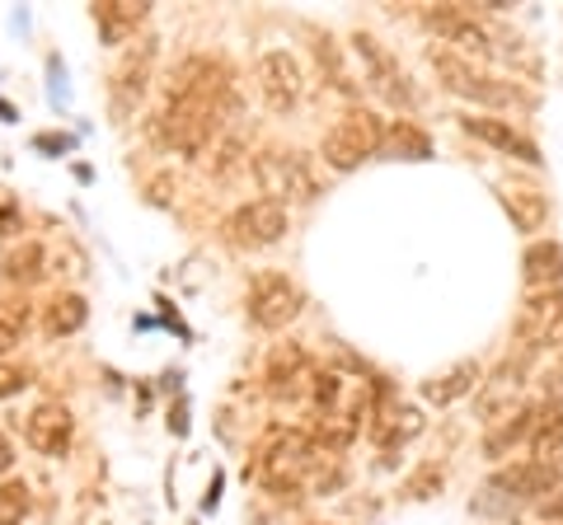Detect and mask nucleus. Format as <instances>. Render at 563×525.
Segmentation results:
<instances>
[{"instance_id":"nucleus-28","label":"nucleus","mask_w":563,"mask_h":525,"mask_svg":"<svg viewBox=\"0 0 563 525\" xmlns=\"http://www.w3.org/2000/svg\"><path fill=\"white\" fill-rule=\"evenodd\" d=\"M29 506H33V498H29L24 479H5V483H0V525H20L29 516Z\"/></svg>"},{"instance_id":"nucleus-1","label":"nucleus","mask_w":563,"mask_h":525,"mask_svg":"<svg viewBox=\"0 0 563 525\" xmlns=\"http://www.w3.org/2000/svg\"><path fill=\"white\" fill-rule=\"evenodd\" d=\"M231 109V71L217 57H184L165 80V103L151 118V142L161 150L198 155L217 136Z\"/></svg>"},{"instance_id":"nucleus-10","label":"nucleus","mask_w":563,"mask_h":525,"mask_svg":"<svg viewBox=\"0 0 563 525\" xmlns=\"http://www.w3.org/2000/svg\"><path fill=\"white\" fill-rule=\"evenodd\" d=\"M296 314H301V291L291 287V277L258 272L254 287H250V320L258 328H268V334H277V328H287Z\"/></svg>"},{"instance_id":"nucleus-23","label":"nucleus","mask_w":563,"mask_h":525,"mask_svg":"<svg viewBox=\"0 0 563 525\" xmlns=\"http://www.w3.org/2000/svg\"><path fill=\"white\" fill-rule=\"evenodd\" d=\"M0 277H5V282H20V287L38 282V277H43V244L24 239L20 249H10L5 258H0Z\"/></svg>"},{"instance_id":"nucleus-11","label":"nucleus","mask_w":563,"mask_h":525,"mask_svg":"<svg viewBox=\"0 0 563 525\" xmlns=\"http://www.w3.org/2000/svg\"><path fill=\"white\" fill-rule=\"evenodd\" d=\"M254 80H258V94L268 103L273 113H291L296 103H301V66H296L291 52H263L258 66H254Z\"/></svg>"},{"instance_id":"nucleus-5","label":"nucleus","mask_w":563,"mask_h":525,"mask_svg":"<svg viewBox=\"0 0 563 525\" xmlns=\"http://www.w3.org/2000/svg\"><path fill=\"white\" fill-rule=\"evenodd\" d=\"M550 493H559V469L550 460H526V465H507L484 483V498L474 502L479 512L493 506H521V502H544Z\"/></svg>"},{"instance_id":"nucleus-19","label":"nucleus","mask_w":563,"mask_h":525,"mask_svg":"<svg viewBox=\"0 0 563 525\" xmlns=\"http://www.w3.org/2000/svg\"><path fill=\"white\" fill-rule=\"evenodd\" d=\"M498 198H503L507 221H512L521 235L544 231V221H550V198H544L540 188H531V183H503Z\"/></svg>"},{"instance_id":"nucleus-6","label":"nucleus","mask_w":563,"mask_h":525,"mask_svg":"<svg viewBox=\"0 0 563 525\" xmlns=\"http://www.w3.org/2000/svg\"><path fill=\"white\" fill-rule=\"evenodd\" d=\"M422 24H428L432 33H442L446 43L461 47V57L484 62V57H498L503 52L498 47L503 33H493L470 5H432V10H422Z\"/></svg>"},{"instance_id":"nucleus-31","label":"nucleus","mask_w":563,"mask_h":525,"mask_svg":"<svg viewBox=\"0 0 563 525\" xmlns=\"http://www.w3.org/2000/svg\"><path fill=\"white\" fill-rule=\"evenodd\" d=\"M29 384V376L20 371V366H0V399H10V394H20Z\"/></svg>"},{"instance_id":"nucleus-17","label":"nucleus","mask_w":563,"mask_h":525,"mask_svg":"<svg viewBox=\"0 0 563 525\" xmlns=\"http://www.w3.org/2000/svg\"><path fill=\"white\" fill-rule=\"evenodd\" d=\"M521 282L526 291H563V244L554 239H531L521 254Z\"/></svg>"},{"instance_id":"nucleus-21","label":"nucleus","mask_w":563,"mask_h":525,"mask_svg":"<svg viewBox=\"0 0 563 525\" xmlns=\"http://www.w3.org/2000/svg\"><path fill=\"white\" fill-rule=\"evenodd\" d=\"M540 417H544V404H526V409H517L512 417H507V423H493L488 436H484V455H488V460H503L512 446L531 442L536 427H540Z\"/></svg>"},{"instance_id":"nucleus-18","label":"nucleus","mask_w":563,"mask_h":525,"mask_svg":"<svg viewBox=\"0 0 563 525\" xmlns=\"http://www.w3.org/2000/svg\"><path fill=\"white\" fill-rule=\"evenodd\" d=\"M70 432H76V423H70V413L62 404H38L29 413V423H24L29 446L43 450V455H66Z\"/></svg>"},{"instance_id":"nucleus-9","label":"nucleus","mask_w":563,"mask_h":525,"mask_svg":"<svg viewBox=\"0 0 563 525\" xmlns=\"http://www.w3.org/2000/svg\"><path fill=\"white\" fill-rule=\"evenodd\" d=\"M151 71H155V38H136L122 62L113 66V80H109V99H113V113L128 118L141 99L151 90Z\"/></svg>"},{"instance_id":"nucleus-22","label":"nucleus","mask_w":563,"mask_h":525,"mask_svg":"<svg viewBox=\"0 0 563 525\" xmlns=\"http://www.w3.org/2000/svg\"><path fill=\"white\" fill-rule=\"evenodd\" d=\"M521 384H526V366L521 361H503L498 371H493L484 380V390H479V413H484V423H503V404H512V399L521 394Z\"/></svg>"},{"instance_id":"nucleus-20","label":"nucleus","mask_w":563,"mask_h":525,"mask_svg":"<svg viewBox=\"0 0 563 525\" xmlns=\"http://www.w3.org/2000/svg\"><path fill=\"white\" fill-rule=\"evenodd\" d=\"M146 20H151V5H141V0H95V24L103 33V43H128Z\"/></svg>"},{"instance_id":"nucleus-8","label":"nucleus","mask_w":563,"mask_h":525,"mask_svg":"<svg viewBox=\"0 0 563 525\" xmlns=\"http://www.w3.org/2000/svg\"><path fill=\"white\" fill-rule=\"evenodd\" d=\"M254 174H258L263 192H273V202H282V206L314 198V179H310L301 150H263L254 160Z\"/></svg>"},{"instance_id":"nucleus-30","label":"nucleus","mask_w":563,"mask_h":525,"mask_svg":"<svg viewBox=\"0 0 563 525\" xmlns=\"http://www.w3.org/2000/svg\"><path fill=\"white\" fill-rule=\"evenodd\" d=\"M240 160H244V155H240V142H221V150L211 155V174H217V179H225V174H231Z\"/></svg>"},{"instance_id":"nucleus-26","label":"nucleus","mask_w":563,"mask_h":525,"mask_svg":"<svg viewBox=\"0 0 563 525\" xmlns=\"http://www.w3.org/2000/svg\"><path fill=\"white\" fill-rule=\"evenodd\" d=\"M422 427V417L413 409H390V413H380V423H376V442L390 450V446H404L409 436Z\"/></svg>"},{"instance_id":"nucleus-2","label":"nucleus","mask_w":563,"mask_h":525,"mask_svg":"<svg viewBox=\"0 0 563 525\" xmlns=\"http://www.w3.org/2000/svg\"><path fill=\"white\" fill-rule=\"evenodd\" d=\"M428 62H432L437 80H442L451 94H461V99L493 103V109H521V103H526V94L517 90L512 80H503V76L484 71V66H474L470 57H461V52L437 47V52H428Z\"/></svg>"},{"instance_id":"nucleus-3","label":"nucleus","mask_w":563,"mask_h":525,"mask_svg":"<svg viewBox=\"0 0 563 525\" xmlns=\"http://www.w3.org/2000/svg\"><path fill=\"white\" fill-rule=\"evenodd\" d=\"M310 469H314V436L296 432V427H282L268 436L258 474H263V488H268L273 498L287 493V502H296L301 498V483L310 479Z\"/></svg>"},{"instance_id":"nucleus-13","label":"nucleus","mask_w":563,"mask_h":525,"mask_svg":"<svg viewBox=\"0 0 563 525\" xmlns=\"http://www.w3.org/2000/svg\"><path fill=\"white\" fill-rule=\"evenodd\" d=\"M263 380H268V394L277 399V404H291V399L310 394L314 384V361L301 343H282L277 353L268 357V371H263Z\"/></svg>"},{"instance_id":"nucleus-12","label":"nucleus","mask_w":563,"mask_h":525,"mask_svg":"<svg viewBox=\"0 0 563 525\" xmlns=\"http://www.w3.org/2000/svg\"><path fill=\"white\" fill-rule=\"evenodd\" d=\"M352 52H357V62H362V71H366V80H372V90L380 94V99H390V103H399V109H413V90H409V76L399 71V62L385 52L372 33H357L352 38Z\"/></svg>"},{"instance_id":"nucleus-24","label":"nucleus","mask_w":563,"mask_h":525,"mask_svg":"<svg viewBox=\"0 0 563 525\" xmlns=\"http://www.w3.org/2000/svg\"><path fill=\"white\" fill-rule=\"evenodd\" d=\"M85 314H90L85 295H57V301L47 305V314H43V328L52 338H66V334H76V328L85 324Z\"/></svg>"},{"instance_id":"nucleus-15","label":"nucleus","mask_w":563,"mask_h":525,"mask_svg":"<svg viewBox=\"0 0 563 525\" xmlns=\"http://www.w3.org/2000/svg\"><path fill=\"white\" fill-rule=\"evenodd\" d=\"M484 384V371H479V361H455V366H446V371H437V376H428L418 384L422 390V399H428L432 409H451V404H461L465 394H474Z\"/></svg>"},{"instance_id":"nucleus-27","label":"nucleus","mask_w":563,"mask_h":525,"mask_svg":"<svg viewBox=\"0 0 563 525\" xmlns=\"http://www.w3.org/2000/svg\"><path fill=\"white\" fill-rule=\"evenodd\" d=\"M29 328V301H0V353L24 343Z\"/></svg>"},{"instance_id":"nucleus-7","label":"nucleus","mask_w":563,"mask_h":525,"mask_svg":"<svg viewBox=\"0 0 563 525\" xmlns=\"http://www.w3.org/2000/svg\"><path fill=\"white\" fill-rule=\"evenodd\" d=\"M225 244L231 249H268V244H277L282 235H287V206L273 202V198H258L250 206H240V212L225 216Z\"/></svg>"},{"instance_id":"nucleus-29","label":"nucleus","mask_w":563,"mask_h":525,"mask_svg":"<svg viewBox=\"0 0 563 525\" xmlns=\"http://www.w3.org/2000/svg\"><path fill=\"white\" fill-rule=\"evenodd\" d=\"M531 450L540 455H559L563 450V409H544V417H540V427H536V436H531Z\"/></svg>"},{"instance_id":"nucleus-4","label":"nucleus","mask_w":563,"mask_h":525,"mask_svg":"<svg viewBox=\"0 0 563 525\" xmlns=\"http://www.w3.org/2000/svg\"><path fill=\"white\" fill-rule=\"evenodd\" d=\"M380 146H385V122H380L372 109H347V113L324 132L320 155H324L329 169L352 174L357 165L372 160Z\"/></svg>"},{"instance_id":"nucleus-32","label":"nucleus","mask_w":563,"mask_h":525,"mask_svg":"<svg viewBox=\"0 0 563 525\" xmlns=\"http://www.w3.org/2000/svg\"><path fill=\"white\" fill-rule=\"evenodd\" d=\"M14 465V450H10V442H5V432H0V474Z\"/></svg>"},{"instance_id":"nucleus-25","label":"nucleus","mask_w":563,"mask_h":525,"mask_svg":"<svg viewBox=\"0 0 563 525\" xmlns=\"http://www.w3.org/2000/svg\"><path fill=\"white\" fill-rule=\"evenodd\" d=\"M385 146H390L395 155H404V160H428L432 155L428 132L413 127L409 118H395V127H385Z\"/></svg>"},{"instance_id":"nucleus-16","label":"nucleus","mask_w":563,"mask_h":525,"mask_svg":"<svg viewBox=\"0 0 563 525\" xmlns=\"http://www.w3.org/2000/svg\"><path fill=\"white\" fill-rule=\"evenodd\" d=\"M461 127H465L470 136H479V142H488L493 150L512 155V160H521V165H540V160H544L531 136H521L517 127H507L503 118H461Z\"/></svg>"},{"instance_id":"nucleus-33","label":"nucleus","mask_w":563,"mask_h":525,"mask_svg":"<svg viewBox=\"0 0 563 525\" xmlns=\"http://www.w3.org/2000/svg\"><path fill=\"white\" fill-rule=\"evenodd\" d=\"M10 225H14V206H0V235H10Z\"/></svg>"},{"instance_id":"nucleus-14","label":"nucleus","mask_w":563,"mask_h":525,"mask_svg":"<svg viewBox=\"0 0 563 525\" xmlns=\"http://www.w3.org/2000/svg\"><path fill=\"white\" fill-rule=\"evenodd\" d=\"M517 338L526 347H563V291L526 295L517 314Z\"/></svg>"}]
</instances>
